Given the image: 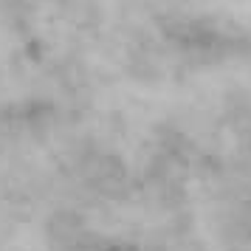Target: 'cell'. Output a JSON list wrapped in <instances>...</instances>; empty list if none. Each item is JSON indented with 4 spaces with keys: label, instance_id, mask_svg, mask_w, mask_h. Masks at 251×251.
<instances>
[{
    "label": "cell",
    "instance_id": "1",
    "mask_svg": "<svg viewBox=\"0 0 251 251\" xmlns=\"http://www.w3.org/2000/svg\"><path fill=\"white\" fill-rule=\"evenodd\" d=\"M91 20H93V14H91ZM88 43H91V40H88Z\"/></svg>",
    "mask_w": 251,
    "mask_h": 251
}]
</instances>
